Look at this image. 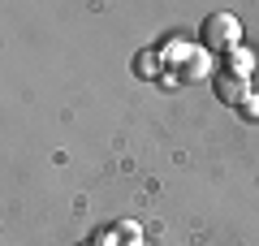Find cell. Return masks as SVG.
Instances as JSON below:
<instances>
[{"mask_svg":"<svg viewBox=\"0 0 259 246\" xmlns=\"http://www.w3.org/2000/svg\"><path fill=\"white\" fill-rule=\"evenodd\" d=\"M242 39V26L233 13H212L203 22V52H233Z\"/></svg>","mask_w":259,"mask_h":246,"instance_id":"obj_1","label":"cell"},{"mask_svg":"<svg viewBox=\"0 0 259 246\" xmlns=\"http://www.w3.org/2000/svg\"><path fill=\"white\" fill-rule=\"evenodd\" d=\"M212 69V52H199V48H182V61H177V78L182 82H199Z\"/></svg>","mask_w":259,"mask_h":246,"instance_id":"obj_2","label":"cell"},{"mask_svg":"<svg viewBox=\"0 0 259 246\" xmlns=\"http://www.w3.org/2000/svg\"><path fill=\"white\" fill-rule=\"evenodd\" d=\"M216 95H221L225 104H233V108H242V104L250 100V82L246 78H233V73H216Z\"/></svg>","mask_w":259,"mask_h":246,"instance_id":"obj_3","label":"cell"},{"mask_svg":"<svg viewBox=\"0 0 259 246\" xmlns=\"http://www.w3.org/2000/svg\"><path fill=\"white\" fill-rule=\"evenodd\" d=\"M250 69H255V56L242 52V48H233V52H229V65H225V73H233V78H250Z\"/></svg>","mask_w":259,"mask_h":246,"instance_id":"obj_4","label":"cell"},{"mask_svg":"<svg viewBox=\"0 0 259 246\" xmlns=\"http://www.w3.org/2000/svg\"><path fill=\"white\" fill-rule=\"evenodd\" d=\"M139 73H156V56H151V52L139 56Z\"/></svg>","mask_w":259,"mask_h":246,"instance_id":"obj_5","label":"cell"},{"mask_svg":"<svg viewBox=\"0 0 259 246\" xmlns=\"http://www.w3.org/2000/svg\"><path fill=\"white\" fill-rule=\"evenodd\" d=\"M130 246H143V242H130Z\"/></svg>","mask_w":259,"mask_h":246,"instance_id":"obj_6","label":"cell"},{"mask_svg":"<svg viewBox=\"0 0 259 246\" xmlns=\"http://www.w3.org/2000/svg\"><path fill=\"white\" fill-rule=\"evenodd\" d=\"M82 246H95V242H82Z\"/></svg>","mask_w":259,"mask_h":246,"instance_id":"obj_7","label":"cell"}]
</instances>
